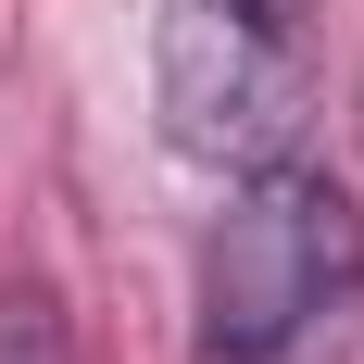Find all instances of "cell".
Listing matches in <instances>:
<instances>
[{"label":"cell","mask_w":364,"mask_h":364,"mask_svg":"<svg viewBox=\"0 0 364 364\" xmlns=\"http://www.w3.org/2000/svg\"><path fill=\"white\" fill-rule=\"evenodd\" d=\"M151 113L176 164H277L314 113V0H151Z\"/></svg>","instance_id":"cell-2"},{"label":"cell","mask_w":364,"mask_h":364,"mask_svg":"<svg viewBox=\"0 0 364 364\" xmlns=\"http://www.w3.org/2000/svg\"><path fill=\"white\" fill-rule=\"evenodd\" d=\"M0 364H75V327H63L50 277H0Z\"/></svg>","instance_id":"cell-3"},{"label":"cell","mask_w":364,"mask_h":364,"mask_svg":"<svg viewBox=\"0 0 364 364\" xmlns=\"http://www.w3.org/2000/svg\"><path fill=\"white\" fill-rule=\"evenodd\" d=\"M364 301V201L339 164H239L201 239V364H301Z\"/></svg>","instance_id":"cell-1"}]
</instances>
